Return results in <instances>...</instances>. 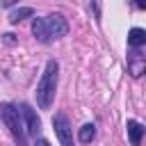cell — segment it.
<instances>
[{
  "label": "cell",
  "instance_id": "1",
  "mask_svg": "<svg viewBox=\"0 0 146 146\" xmlns=\"http://www.w3.org/2000/svg\"><path fill=\"white\" fill-rule=\"evenodd\" d=\"M66 32H68V23L62 14H48L43 18H34V23H32V34L41 43H50V41L64 36Z\"/></svg>",
  "mask_w": 146,
  "mask_h": 146
},
{
  "label": "cell",
  "instance_id": "2",
  "mask_svg": "<svg viewBox=\"0 0 146 146\" xmlns=\"http://www.w3.org/2000/svg\"><path fill=\"white\" fill-rule=\"evenodd\" d=\"M57 71H59L57 62L50 59L46 64L43 73H41V80L36 84V103H39L41 110H48L52 105V100H55V94H57Z\"/></svg>",
  "mask_w": 146,
  "mask_h": 146
},
{
  "label": "cell",
  "instance_id": "3",
  "mask_svg": "<svg viewBox=\"0 0 146 146\" xmlns=\"http://www.w3.org/2000/svg\"><path fill=\"white\" fill-rule=\"evenodd\" d=\"M0 116H2L5 125L9 128L11 137L18 141V146H27V139H25V132H23V125H21L18 110H16L11 103H2V105H0Z\"/></svg>",
  "mask_w": 146,
  "mask_h": 146
},
{
  "label": "cell",
  "instance_id": "4",
  "mask_svg": "<svg viewBox=\"0 0 146 146\" xmlns=\"http://www.w3.org/2000/svg\"><path fill=\"white\" fill-rule=\"evenodd\" d=\"M52 128H55V135H57V139H59L62 146H73V128H71L66 114H62V112L55 114V119H52Z\"/></svg>",
  "mask_w": 146,
  "mask_h": 146
},
{
  "label": "cell",
  "instance_id": "5",
  "mask_svg": "<svg viewBox=\"0 0 146 146\" xmlns=\"http://www.w3.org/2000/svg\"><path fill=\"white\" fill-rule=\"evenodd\" d=\"M18 114L25 119V128H27V132H30V135H36L39 128H41V121H39V116L34 114V110H32L27 103H23L21 110H18Z\"/></svg>",
  "mask_w": 146,
  "mask_h": 146
},
{
  "label": "cell",
  "instance_id": "6",
  "mask_svg": "<svg viewBox=\"0 0 146 146\" xmlns=\"http://www.w3.org/2000/svg\"><path fill=\"white\" fill-rule=\"evenodd\" d=\"M144 66H146V59H144V55H141L139 48L128 55V71H130L135 78H139V75L144 73Z\"/></svg>",
  "mask_w": 146,
  "mask_h": 146
},
{
  "label": "cell",
  "instance_id": "7",
  "mask_svg": "<svg viewBox=\"0 0 146 146\" xmlns=\"http://www.w3.org/2000/svg\"><path fill=\"white\" fill-rule=\"evenodd\" d=\"M125 128H128V137H130V144H132V146H139V144H141V137H144V125H141L139 121L130 119V121L125 123Z\"/></svg>",
  "mask_w": 146,
  "mask_h": 146
},
{
  "label": "cell",
  "instance_id": "8",
  "mask_svg": "<svg viewBox=\"0 0 146 146\" xmlns=\"http://www.w3.org/2000/svg\"><path fill=\"white\" fill-rule=\"evenodd\" d=\"M146 43V32L141 30V27H132L130 32H128V46H132V48H141Z\"/></svg>",
  "mask_w": 146,
  "mask_h": 146
},
{
  "label": "cell",
  "instance_id": "9",
  "mask_svg": "<svg viewBox=\"0 0 146 146\" xmlns=\"http://www.w3.org/2000/svg\"><path fill=\"white\" fill-rule=\"evenodd\" d=\"M78 137H80V141H82V144H89V141L96 137V125H94V123H84V125L80 128Z\"/></svg>",
  "mask_w": 146,
  "mask_h": 146
},
{
  "label": "cell",
  "instance_id": "10",
  "mask_svg": "<svg viewBox=\"0 0 146 146\" xmlns=\"http://www.w3.org/2000/svg\"><path fill=\"white\" fill-rule=\"evenodd\" d=\"M27 16H34V9H32V7H18V9H14V11L9 14V21H11V23H18V21H23V18H27Z\"/></svg>",
  "mask_w": 146,
  "mask_h": 146
},
{
  "label": "cell",
  "instance_id": "11",
  "mask_svg": "<svg viewBox=\"0 0 146 146\" xmlns=\"http://www.w3.org/2000/svg\"><path fill=\"white\" fill-rule=\"evenodd\" d=\"M34 146H50V141H48V139H39Z\"/></svg>",
  "mask_w": 146,
  "mask_h": 146
},
{
  "label": "cell",
  "instance_id": "12",
  "mask_svg": "<svg viewBox=\"0 0 146 146\" xmlns=\"http://www.w3.org/2000/svg\"><path fill=\"white\" fill-rule=\"evenodd\" d=\"M5 41L7 43H14V34H5Z\"/></svg>",
  "mask_w": 146,
  "mask_h": 146
}]
</instances>
